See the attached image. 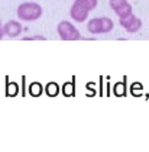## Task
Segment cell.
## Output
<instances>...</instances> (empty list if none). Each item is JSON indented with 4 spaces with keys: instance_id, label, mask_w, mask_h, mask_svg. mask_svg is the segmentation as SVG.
Returning a JSON list of instances; mask_svg holds the SVG:
<instances>
[{
    "instance_id": "cell-1",
    "label": "cell",
    "mask_w": 149,
    "mask_h": 152,
    "mask_svg": "<svg viewBox=\"0 0 149 152\" xmlns=\"http://www.w3.org/2000/svg\"><path fill=\"white\" fill-rule=\"evenodd\" d=\"M97 4L99 0H74L69 9V16L74 19V22L83 23L88 18V13L97 7Z\"/></svg>"
},
{
    "instance_id": "cell-8",
    "label": "cell",
    "mask_w": 149,
    "mask_h": 152,
    "mask_svg": "<svg viewBox=\"0 0 149 152\" xmlns=\"http://www.w3.org/2000/svg\"><path fill=\"white\" fill-rule=\"evenodd\" d=\"M29 93L32 94V96H39V94L42 93V87H41V84H38V83L31 84V87H29Z\"/></svg>"
},
{
    "instance_id": "cell-12",
    "label": "cell",
    "mask_w": 149,
    "mask_h": 152,
    "mask_svg": "<svg viewBox=\"0 0 149 152\" xmlns=\"http://www.w3.org/2000/svg\"><path fill=\"white\" fill-rule=\"evenodd\" d=\"M38 39H39V41H45L46 38L42 35H35V36H29V38L26 36V38H23V41H38Z\"/></svg>"
},
{
    "instance_id": "cell-6",
    "label": "cell",
    "mask_w": 149,
    "mask_h": 152,
    "mask_svg": "<svg viewBox=\"0 0 149 152\" xmlns=\"http://www.w3.org/2000/svg\"><path fill=\"white\" fill-rule=\"evenodd\" d=\"M3 31H4V35L10 36V38H16L22 34V25L18 20H9L3 25Z\"/></svg>"
},
{
    "instance_id": "cell-5",
    "label": "cell",
    "mask_w": 149,
    "mask_h": 152,
    "mask_svg": "<svg viewBox=\"0 0 149 152\" xmlns=\"http://www.w3.org/2000/svg\"><path fill=\"white\" fill-rule=\"evenodd\" d=\"M119 23L129 34H136L142 28V20L135 15H130V16H127L125 19H119Z\"/></svg>"
},
{
    "instance_id": "cell-3",
    "label": "cell",
    "mask_w": 149,
    "mask_h": 152,
    "mask_svg": "<svg viewBox=\"0 0 149 152\" xmlns=\"http://www.w3.org/2000/svg\"><path fill=\"white\" fill-rule=\"evenodd\" d=\"M113 28H115V23L110 18H94L87 22V31L94 35L109 34L110 31H113Z\"/></svg>"
},
{
    "instance_id": "cell-2",
    "label": "cell",
    "mask_w": 149,
    "mask_h": 152,
    "mask_svg": "<svg viewBox=\"0 0 149 152\" xmlns=\"http://www.w3.org/2000/svg\"><path fill=\"white\" fill-rule=\"evenodd\" d=\"M16 15L20 20L25 22H34L42 16V7L38 3H20L18 6Z\"/></svg>"
},
{
    "instance_id": "cell-11",
    "label": "cell",
    "mask_w": 149,
    "mask_h": 152,
    "mask_svg": "<svg viewBox=\"0 0 149 152\" xmlns=\"http://www.w3.org/2000/svg\"><path fill=\"white\" fill-rule=\"evenodd\" d=\"M18 93V86L16 84H9L7 86V96H15V94Z\"/></svg>"
},
{
    "instance_id": "cell-10",
    "label": "cell",
    "mask_w": 149,
    "mask_h": 152,
    "mask_svg": "<svg viewBox=\"0 0 149 152\" xmlns=\"http://www.w3.org/2000/svg\"><path fill=\"white\" fill-rule=\"evenodd\" d=\"M46 93L49 94V96H55L58 93V87L55 83H51V84H48V87H46Z\"/></svg>"
},
{
    "instance_id": "cell-7",
    "label": "cell",
    "mask_w": 149,
    "mask_h": 152,
    "mask_svg": "<svg viewBox=\"0 0 149 152\" xmlns=\"http://www.w3.org/2000/svg\"><path fill=\"white\" fill-rule=\"evenodd\" d=\"M115 13L117 15V18L119 19H125V18H127V16H130V15H133V9H132V4L127 1V3H125L123 6H120L119 9H116Z\"/></svg>"
},
{
    "instance_id": "cell-14",
    "label": "cell",
    "mask_w": 149,
    "mask_h": 152,
    "mask_svg": "<svg viewBox=\"0 0 149 152\" xmlns=\"http://www.w3.org/2000/svg\"><path fill=\"white\" fill-rule=\"evenodd\" d=\"M3 35H4V31H3V23H1V20H0V39L3 38Z\"/></svg>"
},
{
    "instance_id": "cell-4",
    "label": "cell",
    "mask_w": 149,
    "mask_h": 152,
    "mask_svg": "<svg viewBox=\"0 0 149 152\" xmlns=\"http://www.w3.org/2000/svg\"><path fill=\"white\" fill-rule=\"evenodd\" d=\"M58 35L62 41H80L81 34L78 32V29L74 26V23H71L69 20H62L59 22L57 26Z\"/></svg>"
},
{
    "instance_id": "cell-13",
    "label": "cell",
    "mask_w": 149,
    "mask_h": 152,
    "mask_svg": "<svg viewBox=\"0 0 149 152\" xmlns=\"http://www.w3.org/2000/svg\"><path fill=\"white\" fill-rule=\"evenodd\" d=\"M72 93H74V87H72L71 84H67V86H65V94L69 96V94H72Z\"/></svg>"
},
{
    "instance_id": "cell-9",
    "label": "cell",
    "mask_w": 149,
    "mask_h": 152,
    "mask_svg": "<svg viewBox=\"0 0 149 152\" xmlns=\"http://www.w3.org/2000/svg\"><path fill=\"white\" fill-rule=\"evenodd\" d=\"M125 3H127V0H110V1H109V4H110V7L113 9V12H115L116 9H119L120 6H123Z\"/></svg>"
}]
</instances>
